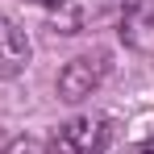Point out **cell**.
Segmentation results:
<instances>
[{
    "instance_id": "cell-1",
    "label": "cell",
    "mask_w": 154,
    "mask_h": 154,
    "mask_svg": "<svg viewBox=\"0 0 154 154\" xmlns=\"http://www.w3.org/2000/svg\"><path fill=\"white\" fill-rule=\"evenodd\" d=\"M112 142V121L108 117H75L54 133V154H104Z\"/></svg>"
},
{
    "instance_id": "cell-2",
    "label": "cell",
    "mask_w": 154,
    "mask_h": 154,
    "mask_svg": "<svg viewBox=\"0 0 154 154\" xmlns=\"http://www.w3.org/2000/svg\"><path fill=\"white\" fill-rule=\"evenodd\" d=\"M104 71H108L104 58H75V63L58 75V92H63V100H83V96H92V88L104 79Z\"/></svg>"
},
{
    "instance_id": "cell-3",
    "label": "cell",
    "mask_w": 154,
    "mask_h": 154,
    "mask_svg": "<svg viewBox=\"0 0 154 154\" xmlns=\"http://www.w3.org/2000/svg\"><path fill=\"white\" fill-rule=\"evenodd\" d=\"M25 63H29V38L8 17H0V79L17 75Z\"/></svg>"
},
{
    "instance_id": "cell-4",
    "label": "cell",
    "mask_w": 154,
    "mask_h": 154,
    "mask_svg": "<svg viewBox=\"0 0 154 154\" xmlns=\"http://www.w3.org/2000/svg\"><path fill=\"white\" fill-rule=\"evenodd\" d=\"M133 154H154V137H150V142H142V146H133Z\"/></svg>"
},
{
    "instance_id": "cell-5",
    "label": "cell",
    "mask_w": 154,
    "mask_h": 154,
    "mask_svg": "<svg viewBox=\"0 0 154 154\" xmlns=\"http://www.w3.org/2000/svg\"><path fill=\"white\" fill-rule=\"evenodd\" d=\"M33 4H63V0H33Z\"/></svg>"
}]
</instances>
